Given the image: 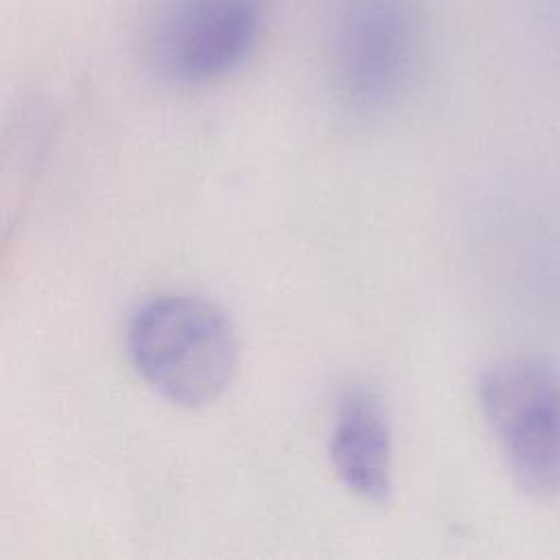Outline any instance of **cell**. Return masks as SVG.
I'll list each match as a JSON object with an SVG mask.
<instances>
[{
  "label": "cell",
  "mask_w": 560,
  "mask_h": 560,
  "mask_svg": "<svg viewBox=\"0 0 560 560\" xmlns=\"http://www.w3.org/2000/svg\"><path fill=\"white\" fill-rule=\"evenodd\" d=\"M269 0H168L151 33V59L182 85H203L254 52Z\"/></svg>",
  "instance_id": "obj_4"
},
{
  "label": "cell",
  "mask_w": 560,
  "mask_h": 560,
  "mask_svg": "<svg viewBox=\"0 0 560 560\" xmlns=\"http://www.w3.org/2000/svg\"><path fill=\"white\" fill-rule=\"evenodd\" d=\"M138 376L164 400L203 407L232 383L238 343L228 315L197 295H160L142 304L127 330Z\"/></svg>",
  "instance_id": "obj_1"
},
{
  "label": "cell",
  "mask_w": 560,
  "mask_h": 560,
  "mask_svg": "<svg viewBox=\"0 0 560 560\" xmlns=\"http://www.w3.org/2000/svg\"><path fill=\"white\" fill-rule=\"evenodd\" d=\"M339 481L361 499L383 503L392 492V433L381 400L368 389L348 392L328 440Z\"/></svg>",
  "instance_id": "obj_5"
},
{
  "label": "cell",
  "mask_w": 560,
  "mask_h": 560,
  "mask_svg": "<svg viewBox=\"0 0 560 560\" xmlns=\"http://www.w3.org/2000/svg\"><path fill=\"white\" fill-rule=\"evenodd\" d=\"M418 35L416 0H339L332 57L343 96L363 109L394 101L411 74Z\"/></svg>",
  "instance_id": "obj_3"
},
{
  "label": "cell",
  "mask_w": 560,
  "mask_h": 560,
  "mask_svg": "<svg viewBox=\"0 0 560 560\" xmlns=\"http://www.w3.org/2000/svg\"><path fill=\"white\" fill-rule=\"evenodd\" d=\"M486 424L516 483L560 499V376L536 359H505L477 385Z\"/></svg>",
  "instance_id": "obj_2"
}]
</instances>
